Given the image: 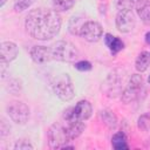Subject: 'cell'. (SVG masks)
I'll use <instances>...</instances> for the list:
<instances>
[{"label":"cell","mask_w":150,"mask_h":150,"mask_svg":"<svg viewBox=\"0 0 150 150\" xmlns=\"http://www.w3.org/2000/svg\"><path fill=\"white\" fill-rule=\"evenodd\" d=\"M61 16L57 11L46 7L32 9L25 20V28L29 36L36 40H49L59 34Z\"/></svg>","instance_id":"cell-1"},{"label":"cell","mask_w":150,"mask_h":150,"mask_svg":"<svg viewBox=\"0 0 150 150\" xmlns=\"http://www.w3.org/2000/svg\"><path fill=\"white\" fill-rule=\"evenodd\" d=\"M47 136H48V144L52 149H74L73 145H68V143L71 142V138L62 120L60 122L53 123L49 127L47 131Z\"/></svg>","instance_id":"cell-2"},{"label":"cell","mask_w":150,"mask_h":150,"mask_svg":"<svg viewBox=\"0 0 150 150\" xmlns=\"http://www.w3.org/2000/svg\"><path fill=\"white\" fill-rule=\"evenodd\" d=\"M53 60L61 62H75L79 57V49L74 43L66 40H59L49 46Z\"/></svg>","instance_id":"cell-3"},{"label":"cell","mask_w":150,"mask_h":150,"mask_svg":"<svg viewBox=\"0 0 150 150\" xmlns=\"http://www.w3.org/2000/svg\"><path fill=\"white\" fill-rule=\"evenodd\" d=\"M52 87H53L54 94L61 101L68 102L75 95V89H74L73 82H71V80H70L68 74H60V75H57L54 79V81L52 83Z\"/></svg>","instance_id":"cell-4"},{"label":"cell","mask_w":150,"mask_h":150,"mask_svg":"<svg viewBox=\"0 0 150 150\" xmlns=\"http://www.w3.org/2000/svg\"><path fill=\"white\" fill-rule=\"evenodd\" d=\"M144 88V82H143V77L139 74H132L125 86V88L123 89L122 94H121V100L124 103H130L136 101Z\"/></svg>","instance_id":"cell-5"},{"label":"cell","mask_w":150,"mask_h":150,"mask_svg":"<svg viewBox=\"0 0 150 150\" xmlns=\"http://www.w3.org/2000/svg\"><path fill=\"white\" fill-rule=\"evenodd\" d=\"M6 111L9 118L16 124H25L29 118V107L21 101H12L7 104Z\"/></svg>","instance_id":"cell-6"},{"label":"cell","mask_w":150,"mask_h":150,"mask_svg":"<svg viewBox=\"0 0 150 150\" xmlns=\"http://www.w3.org/2000/svg\"><path fill=\"white\" fill-rule=\"evenodd\" d=\"M123 79L124 76L120 69H115L108 75L104 82V91L109 97H116L122 94Z\"/></svg>","instance_id":"cell-7"},{"label":"cell","mask_w":150,"mask_h":150,"mask_svg":"<svg viewBox=\"0 0 150 150\" xmlns=\"http://www.w3.org/2000/svg\"><path fill=\"white\" fill-rule=\"evenodd\" d=\"M136 19L131 8L118 11L116 15V27L121 33H129L135 28Z\"/></svg>","instance_id":"cell-8"},{"label":"cell","mask_w":150,"mask_h":150,"mask_svg":"<svg viewBox=\"0 0 150 150\" xmlns=\"http://www.w3.org/2000/svg\"><path fill=\"white\" fill-rule=\"evenodd\" d=\"M103 34L102 26L96 21H86L82 25L80 36H82L88 42H97Z\"/></svg>","instance_id":"cell-9"},{"label":"cell","mask_w":150,"mask_h":150,"mask_svg":"<svg viewBox=\"0 0 150 150\" xmlns=\"http://www.w3.org/2000/svg\"><path fill=\"white\" fill-rule=\"evenodd\" d=\"M29 55L30 59L39 64H43L53 60L50 47L47 46H33L29 50Z\"/></svg>","instance_id":"cell-10"},{"label":"cell","mask_w":150,"mask_h":150,"mask_svg":"<svg viewBox=\"0 0 150 150\" xmlns=\"http://www.w3.org/2000/svg\"><path fill=\"white\" fill-rule=\"evenodd\" d=\"M71 110H73L74 116L81 121H87L93 114V107L90 102L87 100L79 101L74 107H71Z\"/></svg>","instance_id":"cell-11"},{"label":"cell","mask_w":150,"mask_h":150,"mask_svg":"<svg viewBox=\"0 0 150 150\" xmlns=\"http://www.w3.org/2000/svg\"><path fill=\"white\" fill-rule=\"evenodd\" d=\"M0 50H1V60L6 62H11L16 59L19 54L18 46L12 42V41H4L0 45Z\"/></svg>","instance_id":"cell-12"},{"label":"cell","mask_w":150,"mask_h":150,"mask_svg":"<svg viewBox=\"0 0 150 150\" xmlns=\"http://www.w3.org/2000/svg\"><path fill=\"white\" fill-rule=\"evenodd\" d=\"M104 42L107 45V47L109 48V50L111 52V54H116L120 50H122L124 48V43L122 40H120L117 36H114L109 33H107L104 35Z\"/></svg>","instance_id":"cell-13"},{"label":"cell","mask_w":150,"mask_h":150,"mask_svg":"<svg viewBox=\"0 0 150 150\" xmlns=\"http://www.w3.org/2000/svg\"><path fill=\"white\" fill-rule=\"evenodd\" d=\"M100 118L102 121V123L108 127L109 129H115L117 127V116L114 114V111L109 110V109H102L100 111Z\"/></svg>","instance_id":"cell-14"},{"label":"cell","mask_w":150,"mask_h":150,"mask_svg":"<svg viewBox=\"0 0 150 150\" xmlns=\"http://www.w3.org/2000/svg\"><path fill=\"white\" fill-rule=\"evenodd\" d=\"M149 66H150V52L143 50L138 54L135 62V67L139 73H142V71H145Z\"/></svg>","instance_id":"cell-15"},{"label":"cell","mask_w":150,"mask_h":150,"mask_svg":"<svg viewBox=\"0 0 150 150\" xmlns=\"http://www.w3.org/2000/svg\"><path fill=\"white\" fill-rule=\"evenodd\" d=\"M137 14L143 22H150V2L148 0H139L137 6Z\"/></svg>","instance_id":"cell-16"},{"label":"cell","mask_w":150,"mask_h":150,"mask_svg":"<svg viewBox=\"0 0 150 150\" xmlns=\"http://www.w3.org/2000/svg\"><path fill=\"white\" fill-rule=\"evenodd\" d=\"M111 144L112 148L116 150H122V149H128V144H127V137L124 135V132L120 131L112 135L111 137Z\"/></svg>","instance_id":"cell-17"},{"label":"cell","mask_w":150,"mask_h":150,"mask_svg":"<svg viewBox=\"0 0 150 150\" xmlns=\"http://www.w3.org/2000/svg\"><path fill=\"white\" fill-rule=\"evenodd\" d=\"M83 23L84 22L82 21L81 16H71L69 20V23H68V29L73 35H80Z\"/></svg>","instance_id":"cell-18"},{"label":"cell","mask_w":150,"mask_h":150,"mask_svg":"<svg viewBox=\"0 0 150 150\" xmlns=\"http://www.w3.org/2000/svg\"><path fill=\"white\" fill-rule=\"evenodd\" d=\"M75 4V0H53L54 9L57 12H66L70 9Z\"/></svg>","instance_id":"cell-19"},{"label":"cell","mask_w":150,"mask_h":150,"mask_svg":"<svg viewBox=\"0 0 150 150\" xmlns=\"http://www.w3.org/2000/svg\"><path fill=\"white\" fill-rule=\"evenodd\" d=\"M35 2V0H14V11L18 13H21L23 11H26L27 8H29Z\"/></svg>","instance_id":"cell-20"},{"label":"cell","mask_w":150,"mask_h":150,"mask_svg":"<svg viewBox=\"0 0 150 150\" xmlns=\"http://www.w3.org/2000/svg\"><path fill=\"white\" fill-rule=\"evenodd\" d=\"M137 127L142 131H148L150 130V114H143L138 117L137 120Z\"/></svg>","instance_id":"cell-21"},{"label":"cell","mask_w":150,"mask_h":150,"mask_svg":"<svg viewBox=\"0 0 150 150\" xmlns=\"http://www.w3.org/2000/svg\"><path fill=\"white\" fill-rule=\"evenodd\" d=\"M14 149L15 150H32L33 145L27 141V139H18L16 143L14 144Z\"/></svg>","instance_id":"cell-22"},{"label":"cell","mask_w":150,"mask_h":150,"mask_svg":"<svg viewBox=\"0 0 150 150\" xmlns=\"http://www.w3.org/2000/svg\"><path fill=\"white\" fill-rule=\"evenodd\" d=\"M21 81L18 79H13L9 81V93H13L14 95L21 91Z\"/></svg>","instance_id":"cell-23"},{"label":"cell","mask_w":150,"mask_h":150,"mask_svg":"<svg viewBox=\"0 0 150 150\" xmlns=\"http://www.w3.org/2000/svg\"><path fill=\"white\" fill-rule=\"evenodd\" d=\"M74 67H75L77 70H80V71H88V70L91 69V63H90L89 61H84V60H83V61L75 62Z\"/></svg>","instance_id":"cell-24"},{"label":"cell","mask_w":150,"mask_h":150,"mask_svg":"<svg viewBox=\"0 0 150 150\" xmlns=\"http://www.w3.org/2000/svg\"><path fill=\"white\" fill-rule=\"evenodd\" d=\"M115 5L117 7L118 11L121 9H125V8H131L134 5L132 0H115Z\"/></svg>","instance_id":"cell-25"},{"label":"cell","mask_w":150,"mask_h":150,"mask_svg":"<svg viewBox=\"0 0 150 150\" xmlns=\"http://www.w3.org/2000/svg\"><path fill=\"white\" fill-rule=\"evenodd\" d=\"M9 130H11V127L7 125L5 118H1V122H0V134H1V136L4 137L6 135H8L9 134Z\"/></svg>","instance_id":"cell-26"},{"label":"cell","mask_w":150,"mask_h":150,"mask_svg":"<svg viewBox=\"0 0 150 150\" xmlns=\"http://www.w3.org/2000/svg\"><path fill=\"white\" fill-rule=\"evenodd\" d=\"M145 41H146V42L150 45V30H149V32L145 34Z\"/></svg>","instance_id":"cell-27"},{"label":"cell","mask_w":150,"mask_h":150,"mask_svg":"<svg viewBox=\"0 0 150 150\" xmlns=\"http://www.w3.org/2000/svg\"><path fill=\"white\" fill-rule=\"evenodd\" d=\"M6 1H7V0H1V1H0V6L2 7V6H4L5 4H6Z\"/></svg>","instance_id":"cell-28"},{"label":"cell","mask_w":150,"mask_h":150,"mask_svg":"<svg viewBox=\"0 0 150 150\" xmlns=\"http://www.w3.org/2000/svg\"><path fill=\"white\" fill-rule=\"evenodd\" d=\"M148 82H149V84H150V75H149V77H148Z\"/></svg>","instance_id":"cell-29"}]
</instances>
